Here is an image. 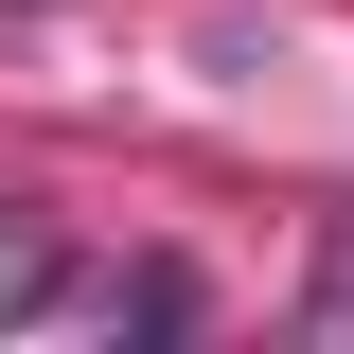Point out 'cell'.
Instances as JSON below:
<instances>
[{
    "label": "cell",
    "mask_w": 354,
    "mask_h": 354,
    "mask_svg": "<svg viewBox=\"0 0 354 354\" xmlns=\"http://www.w3.org/2000/svg\"><path fill=\"white\" fill-rule=\"evenodd\" d=\"M36 301H71V248H53L36 213H0V337H18Z\"/></svg>",
    "instance_id": "cell-1"
}]
</instances>
